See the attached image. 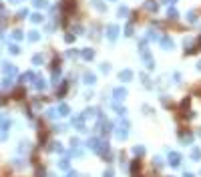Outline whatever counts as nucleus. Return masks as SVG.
<instances>
[{
	"mask_svg": "<svg viewBox=\"0 0 201 177\" xmlns=\"http://www.w3.org/2000/svg\"><path fill=\"white\" fill-rule=\"evenodd\" d=\"M155 165L161 167V165H163V159H161V157H155Z\"/></svg>",
	"mask_w": 201,
	"mask_h": 177,
	"instance_id": "18",
	"label": "nucleus"
},
{
	"mask_svg": "<svg viewBox=\"0 0 201 177\" xmlns=\"http://www.w3.org/2000/svg\"><path fill=\"white\" fill-rule=\"evenodd\" d=\"M10 2H20V0H10Z\"/></svg>",
	"mask_w": 201,
	"mask_h": 177,
	"instance_id": "29",
	"label": "nucleus"
},
{
	"mask_svg": "<svg viewBox=\"0 0 201 177\" xmlns=\"http://www.w3.org/2000/svg\"><path fill=\"white\" fill-rule=\"evenodd\" d=\"M119 12H121V14H123V16H125V14H127V12H129V10H127V8H125V6H121V8H119Z\"/></svg>",
	"mask_w": 201,
	"mask_h": 177,
	"instance_id": "25",
	"label": "nucleus"
},
{
	"mask_svg": "<svg viewBox=\"0 0 201 177\" xmlns=\"http://www.w3.org/2000/svg\"><path fill=\"white\" fill-rule=\"evenodd\" d=\"M58 113H60V115H68V107H67V105H60Z\"/></svg>",
	"mask_w": 201,
	"mask_h": 177,
	"instance_id": "12",
	"label": "nucleus"
},
{
	"mask_svg": "<svg viewBox=\"0 0 201 177\" xmlns=\"http://www.w3.org/2000/svg\"><path fill=\"white\" fill-rule=\"evenodd\" d=\"M163 2H165V4H173L175 0H163Z\"/></svg>",
	"mask_w": 201,
	"mask_h": 177,
	"instance_id": "27",
	"label": "nucleus"
},
{
	"mask_svg": "<svg viewBox=\"0 0 201 177\" xmlns=\"http://www.w3.org/2000/svg\"><path fill=\"white\" fill-rule=\"evenodd\" d=\"M58 167H60V169H68V167H70L68 159H60V161H58Z\"/></svg>",
	"mask_w": 201,
	"mask_h": 177,
	"instance_id": "9",
	"label": "nucleus"
},
{
	"mask_svg": "<svg viewBox=\"0 0 201 177\" xmlns=\"http://www.w3.org/2000/svg\"><path fill=\"white\" fill-rule=\"evenodd\" d=\"M67 177H79V173H76V171H68Z\"/></svg>",
	"mask_w": 201,
	"mask_h": 177,
	"instance_id": "23",
	"label": "nucleus"
},
{
	"mask_svg": "<svg viewBox=\"0 0 201 177\" xmlns=\"http://www.w3.org/2000/svg\"><path fill=\"white\" fill-rule=\"evenodd\" d=\"M169 165H173V167H179L181 165V155L179 153H169Z\"/></svg>",
	"mask_w": 201,
	"mask_h": 177,
	"instance_id": "2",
	"label": "nucleus"
},
{
	"mask_svg": "<svg viewBox=\"0 0 201 177\" xmlns=\"http://www.w3.org/2000/svg\"><path fill=\"white\" fill-rule=\"evenodd\" d=\"M34 4H36V6H40V8L46 6V2H44V0H34Z\"/></svg>",
	"mask_w": 201,
	"mask_h": 177,
	"instance_id": "17",
	"label": "nucleus"
},
{
	"mask_svg": "<svg viewBox=\"0 0 201 177\" xmlns=\"http://www.w3.org/2000/svg\"><path fill=\"white\" fill-rule=\"evenodd\" d=\"M34 87L38 88V91H42V88H44V82H42V79H36V82H34Z\"/></svg>",
	"mask_w": 201,
	"mask_h": 177,
	"instance_id": "13",
	"label": "nucleus"
},
{
	"mask_svg": "<svg viewBox=\"0 0 201 177\" xmlns=\"http://www.w3.org/2000/svg\"><path fill=\"white\" fill-rule=\"evenodd\" d=\"M187 20H189V22H195V20H197V18H195V14L191 12V14H187Z\"/></svg>",
	"mask_w": 201,
	"mask_h": 177,
	"instance_id": "19",
	"label": "nucleus"
},
{
	"mask_svg": "<svg viewBox=\"0 0 201 177\" xmlns=\"http://www.w3.org/2000/svg\"><path fill=\"white\" fill-rule=\"evenodd\" d=\"M50 149L56 151V153H62V145L60 143H50Z\"/></svg>",
	"mask_w": 201,
	"mask_h": 177,
	"instance_id": "10",
	"label": "nucleus"
},
{
	"mask_svg": "<svg viewBox=\"0 0 201 177\" xmlns=\"http://www.w3.org/2000/svg\"><path fill=\"white\" fill-rule=\"evenodd\" d=\"M14 38H16V40H20V38H22V32H20V30H16V32H14Z\"/></svg>",
	"mask_w": 201,
	"mask_h": 177,
	"instance_id": "22",
	"label": "nucleus"
},
{
	"mask_svg": "<svg viewBox=\"0 0 201 177\" xmlns=\"http://www.w3.org/2000/svg\"><path fill=\"white\" fill-rule=\"evenodd\" d=\"M161 44H163V48H171L173 46V40H171L169 36H163V38H161Z\"/></svg>",
	"mask_w": 201,
	"mask_h": 177,
	"instance_id": "6",
	"label": "nucleus"
},
{
	"mask_svg": "<svg viewBox=\"0 0 201 177\" xmlns=\"http://www.w3.org/2000/svg\"><path fill=\"white\" fill-rule=\"evenodd\" d=\"M30 40H38V32H32V34H30Z\"/></svg>",
	"mask_w": 201,
	"mask_h": 177,
	"instance_id": "20",
	"label": "nucleus"
},
{
	"mask_svg": "<svg viewBox=\"0 0 201 177\" xmlns=\"http://www.w3.org/2000/svg\"><path fill=\"white\" fill-rule=\"evenodd\" d=\"M115 135L119 137L121 141H123V139H127V135H129V125H127V123H121L119 127H117V131H115Z\"/></svg>",
	"mask_w": 201,
	"mask_h": 177,
	"instance_id": "1",
	"label": "nucleus"
},
{
	"mask_svg": "<svg viewBox=\"0 0 201 177\" xmlns=\"http://www.w3.org/2000/svg\"><path fill=\"white\" fill-rule=\"evenodd\" d=\"M82 56L85 58H93V50H82Z\"/></svg>",
	"mask_w": 201,
	"mask_h": 177,
	"instance_id": "16",
	"label": "nucleus"
},
{
	"mask_svg": "<svg viewBox=\"0 0 201 177\" xmlns=\"http://www.w3.org/2000/svg\"><path fill=\"white\" fill-rule=\"evenodd\" d=\"M32 20H34V22H40V20H42V16H40V14H34Z\"/></svg>",
	"mask_w": 201,
	"mask_h": 177,
	"instance_id": "21",
	"label": "nucleus"
},
{
	"mask_svg": "<svg viewBox=\"0 0 201 177\" xmlns=\"http://www.w3.org/2000/svg\"><path fill=\"white\" fill-rule=\"evenodd\" d=\"M125 97H127V91H125V88H115V99H117V101H123Z\"/></svg>",
	"mask_w": 201,
	"mask_h": 177,
	"instance_id": "4",
	"label": "nucleus"
},
{
	"mask_svg": "<svg viewBox=\"0 0 201 177\" xmlns=\"http://www.w3.org/2000/svg\"><path fill=\"white\" fill-rule=\"evenodd\" d=\"M109 38H111V40L117 38V26H109Z\"/></svg>",
	"mask_w": 201,
	"mask_h": 177,
	"instance_id": "8",
	"label": "nucleus"
},
{
	"mask_svg": "<svg viewBox=\"0 0 201 177\" xmlns=\"http://www.w3.org/2000/svg\"><path fill=\"white\" fill-rule=\"evenodd\" d=\"M105 177H113V169H107V171H105Z\"/></svg>",
	"mask_w": 201,
	"mask_h": 177,
	"instance_id": "26",
	"label": "nucleus"
},
{
	"mask_svg": "<svg viewBox=\"0 0 201 177\" xmlns=\"http://www.w3.org/2000/svg\"><path fill=\"white\" fill-rule=\"evenodd\" d=\"M181 141H183V143H185V145H189V143H191V141H193V135H191V133H185V135L181 133Z\"/></svg>",
	"mask_w": 201,
	"mask_h": 177,
	"instance_id": "7",
	"label": "nucleus"
},
{
	"mask_svg": "<svg viewBox=\"0 0 201 177\" xmlns=\"http://www.w3.org/2000/svg\"><path fill=\"white\" fill-rule=\"evenodd\" d=\"M169 18H171V20H175V18H177V10H173V8H171V10H169Z\"/></svg>",
	"mask_w": 201,
	"mask_h": 177,
	"instance_id": "15",
	"label": "nucleus"
},
{
	"mask_svg": "<svg viewBox=\"0 0 201 177\" xmlns=\"http://www.w3.org/2000/svg\"><path fill=\"white\" fill-rule=\"evenodd\" d=\"M191 159H193V161H199L201 159V149L199 147H193V149H191Z\"/></svg>",
	"mask_w": 201,
	"mask_h": 177,
	"instance_id": "5",
	"label": "nucleus"
},
{
	"mask_svg": "<svg viewBox=\"0 0 201 177\" xmlns=\"http://www.w3.org/2000/svg\"><path fill=\"white\" fill-rule=\"evenodd\" d=\"M119 79L127 82V81H131V79H133V73H131V70H121V73H119Z\"/></svg>",
	"mask_w": 201,
	"mask_h": 177,
	"instance_id": "3",
	"label": "nucleus"
},
{
	"mask_svg": "<svg viewBox=\"0 0 201 177\" xmlns=\"http://www.w3.org/2000/svg\"><path fill=\"white\" fill-rule=\"evenodd\" d=\"M10 52H14V55H16V52H18V46H16V44H12V46H10Z\"/></svg>",
	"mask_w": 201,
	"mask_h": 177,
	"instance_id": "24",
	"label": "nucleus"
},
{
	"mask_svg": "<svg viewBox=\"0 0 201 177\" xmlns=\"http://www.w3.org/2000/svg\"><path fill=\"white\" fill-rule=\"evenodd\" d=\"M85 82H88V85H93V82H94V76L91 75V73H87V75H85Z\"/></svg>",
	"mask_w": 201,
	"mask_h": 177,
	"instance_id": "11",
	"label": "nucleus"
},
{
	"mask_svg": "<svg viewBox=\"0 0 201 177\" xmlns=\"http://www.w3.org/2000/svg\"><path fill=\"white\" fill-rule=\"evenodd\" d=\"M199 137H201V131H199Z\"/></svg>",
	"mask_w": 201,
	"mask_h": 177,
	"instance_id": "30",
	"label": "nucleus"
},
{
	"mask_svg": "<svg viewBox=\"0 0 201 177\" xmlns=\"http://www.w3.org/2000/svg\"><path fill=\"white\" fill-rule=\"evenodd\" d=\"M183 177H195V175H193V173H185Z\"/></svg>",
	"mask_w": 201,
	"mask_h": 177,
	"instance_id": "28",
	"label": "nucleus"
},
{
	"mask_svg": "<svg viewBox=\"0 0 201 177\" xmlns=\"http://www.w3.org/2000/svg\"><path fill=\"white\" fill-rule=\"evenodd\" d=\"M133 153H135V155H143V153H145V149H143V147H135Z\"/></svg>",
	"mask_w": 201,
	"mask_h": 177,
	"instance_id": "14",
	"label": "nucleus"
}]
</instances>
